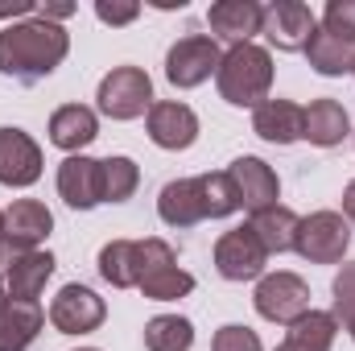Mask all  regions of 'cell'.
Instances as JSON below:
<instances>
[{
    "label": "cell",
    "instance_id": "8fae6325",
    "mask_svg": "<svg viewBox=\"0 0 355 351\" xmlns=\"http://www.w3.org/2000/svg\"><path fill=\"white\" fill-rule=\"evenodd\" d=\"M58 194H62V203L75 207V211L99 207V203H103V162L83 157V153L67 157V162L58 166Z\"/></svg>",
    "mask_w": 355,
    "mask_h": 351
},
{
    "label": "cell",
    "instance_id": "e0dca14e",
    "mask_svg": "<svg viewBox=\"0 0 355 351\" xmlns=\"http://www.w3.org/2000/svg\"><path fill=\"white\" fill-rule=\"evenodd\" d=\"M157 215L170 228H194L198 219H207L198 178H174V182H166L162 194H157Z\"/></svg>",
    "mask_w": 355,
    "mask_h": 351
},
{
    "label": "cell",
    "instance_id": "f546056e",
    "mask_svg": "<svg viewBox=\"0 0 355 351\" xmlns=\"http://www.w3.org/2000/svg\"><path fill=\"white\" fill-rule=\"evenodd\" d=\"M211 351H261V335L252 327H240V323H227L215 331Z\"/></svg>",
    "mask_w": 355,
    "mask_h": 351
},
{
    "label": "cell",
    "instance_id": "6da1fadb",
    "mask_svg": "<svg viewBox=\"0 0 355 351\" xmlns=\"http://www.w3.org/2000/svg\"><path fill=\"white\" fill-rule=\"evenodd\" d=\"M67 50H71V33L58 21L33 17V21L4 25L0 29V75L37 83L46 75H54V67L67 58Z\"/></svg>",
    "mask_w": 355,
    "mask_h": 351
},
{
    "label": "cell",
    "instance_id": "30bf717a",
    "mask_svg": "<svg viewBox=\"0 0 355 351\" xmlns=\"http://www.w3.org/2000/svg\"><path fill=\"white\" fill-rule=\"evenodd\" d=\"M314 29H318L314 12H310L306 4H297V0H277V4H268L265 21H261V33L268 37V46H277V50H285V54L306 50V42H310Z\"/></svg>",
    "mask_w": 355,
    "mask_h": 351
},
{
    "label": "cell",
    "instance_id": "d6986e66",
    "mask_svg": "<svg viewBox=\"0 0 355 351\" xmlns=\"http://www.w3.org/2000/svg\"><path fill=\"white\" fill-rule=\"evenodd\" d=\"M42 327H46V314H42L37 302H17V298H8V302L0 306V351H25L37 339Z\"/></svg>",
    "mask_w": 355,
    "mask_h": 351
},
{
    "label": "cell",
    "instance_id": "74e56055",
    "mask_svg": "<svg viewBox=\"0 0 355 351\" xmlns=\"http://www.w3.org/2000/svg\"><path fill=\"white\" fill-rule=\"evenodd\" d=\"M8 302V289H4V277H0V306Z\"/></svg>",
    "mask_w": 355,
    "mask_h": 351
},
{
    "label": "cell",
    "instance_id": "ab89813d",
    "mask_svg": "<svg viewBox=\"0 0 355 351\" xmlns=\"http://www.w3.org/2000/svg\"><path fill=\"white\" fill-rule=\"evenodd\" d=\"M347 331H352V339H355V318H352V323H347Z\"/></svg>",
    "mask_w": 355,
    "mask_h": 351
},
{
    "label": "cell",
    "instance_id": "f1b7e54d",
    "mask_svg": "<svg viewBox=\"0 0 355 351\" xmlns=\"http://www.w3.org/2000/svg\"><path fill=\"white\" fill-rule=\"evenodd\" d=\"M141 186V170L132 157H107L103 162V203H124Z\"/></svg>",
    "mask_w": 355,
    "mask_h": 351
},
{
    "label": "cell",
    "instance_id": "603a6c76",
    "mask_svg": "<svg viewBox=\"0 0 355 351\" xmlns=\"http://www.w3.org/2000/svg\"><path fill=\"white\" fill-rule=\"evenodd\" d=\"M252 132L265 137L272 145H293L302 141V108L289 99H265L252 112Z\"/></svg>",
    "mask_w": 355,
    "mask_h": 351
},
{
    "label": "cell",
    "instance_id": "9c48e42d",
    "mask_svg": "<svg viewBox=\"0 0 355 351\" xmlns=\"http://www.w3.org/2000/svg\"><path fill=\"white\" fill-rule=\"evenodd\" d=\"M103 318H107V306H103V298L95 289H87V285H62L58 298L50 302V323L62 335H87Z\"/></svg>",
    "mask_w": 355,
    "mask_h": 351
},
{
    "label": "cell",
    "instance_id": "d4e9b609",
    "mask_svg": "<svg viewBox=\"0 0 355 351\" xmlns=\"http://www.w3.org/2000/svg\"><path fill=\"white\" fill-rule=\"evenodd\" d=\"M297 215L289 211V207H265V211H257L252 215V232L261 236V244H265V252H289L293 248V236H297Z\"/></svg>",
    "mask_w": 355,
    "mask_h": 351
},
{
    "label": "cell",
    "instance_id": "9a60e30c",
    "mask_svg": "<svg viewBox=\"0 0 355 351\" xmlns=\"http://www.w3.org/2000/svg\"><path fill=\"white\" fill-rule=\"evenodd\" d=\"M149 141L162 145V149H174V153L178 149H190L198 141V116H194V108L174 103V99L153 103L149 108Z\"/></svg>",
    "mask_w": 355,
    "mask_h": 351
},
{
    "label": "cell",
    "instance_id": "d590c367",
    "mask_svg": "<svg viewBox=\"0 0 355 351\" xmlns=\"http://www.w3.org/2000/svg\"><path fill=\"white\" fill-rule=\"evenodd\" d=\"M343 211H347V219L355 223V182H347V190H343Z\"/></svg>",
    "mask_w": 355,
    "mask_h": 351
},
{
    "label": "cell",
    "instance_id": "60d3db41",
    "mask_svg": "<svg viewBox=\"0 0 355 351\" xmlns=\"http://www.w3.org/2000/svg\"><path fill=\"white\" fill-rule=\"evenodd\" d=\"M79 351H95V348H79Z\"/></svg>",
    "mask_w": 355,
    "mask_h": 351
},
{
    "label": "cell",
    "instance_id": "8992f818",
    "mask_svg": "<svg viewBox=\"0 0 355 351\" xmlns=\"http://www.w3.org/2000/svg\"><path fill=\"white\" fill-rule=\"evenodd\" d=\"M252 302H257L261 318L281 323V327H293L297 318L310 314V285L297 273H268V277H261Z\"/></svg>",
    "mask_w": 355,
    "mask_h": 351
},
{
    "label": "cell",
    "instance_id": "ffe728a7",
    "mask_svg": "<svg viewBox=\"0 0 355 351\" xmlns=\"http://www.w3.org/2000/svg\"><path fill=\"white\" fill-rule=\"evenodd\" d=\"M306 58H310V67L318 71V75H327V79H339V75H352L355 71V42L347 37H339V33H331V29H314L310 33V42H306Z\"/></svg>",
    "mask_w": 355,
    "mask_h": 351
},
{
    "label": "cell",
    "instance_id": "2e32d148",
    "mask_svg": "<svg viewBox=\"0 0 355 351\" xmlns=\"http://www.w3.org/2000/svg\"><path fill=\"white\" fill-rule=\"evenodd\" d=\"M50 232H54V215L37 198H17L4 211V240H12L17 248H37Z\"/></svg>",
    "mask_w": 355,
    "mask_h": 351
},
{
    "label": "cell",
    "instance_id": "5bb4252c",
    "mask_svg": "<svg viewBox=\"0 0 355 351\" xmlns=\"http://www.w3.org/2000/svg\"><path fill=\"white\" fill-rule=\"evenodd\" d=\"M207 21H211V33L232 42V46H244L261 33V21H265V8L257 0H215L207 8Z\"/></svg>",
    "mask_w": 355,
    "mask_h": 351
},
{
    "label": "cell",
    "instance_id": "ac0fdd59",
    "mask_svg": "<svg viewBox=\"0 0 355 351\" xmlns=\"http://www.w3.org/2000/svg\"><path fill=\"white\" fill-rule=\"evenodd\" d=\"M50 277H54V257L29 248V252H21L17 261L4 268V289H8V298H17V302H37V293L46 289Z\"/></svg>",
    "mask_w": 355,
    "mask_h": 351
},
{
    "label": "cell",
    "instance_id": "44dd1931",
    "mask_svg": "<svg viewBox=\"0 0 355 351\" xmlns=\"http://www.w3.org/2000/svg\"><path fill=\"white\" fill-rule=\"evenodd\" d=\"M347 128H352V120H347L339 99H314L310 108H302V137L310 145L331 149V145H339L347 137Z\"/></svg>",
    "mask_w": 355,
    "mask_h": 351
},
{
    "label": "cell",
    "instance_id": "3957f363",
    "mask_svg": "<svg viewBox=\"0 0 355 351\" xmlns=\"http://www.w3.org/2000/svg\"><path fill=\"white\" fill-rule=\"evenodd\" d=\"M137 289L153 302H178L194 289V277L178 268V257L166 240H137Z\"/></svg>",
    "mask_w": 355,
    "mask_h": 351
},
{
    "label": "cell",
    "instance_id": "7402d4cb",
    "mask_svg": "<svg viewBox=\"0 0 355 351\" xmlns=\"http://www.w3.org/2000/svg\"><path fill=\"white\" fill-rule=\"evenodd\" d=\"M99 137V120H95V112L83 108V103H67V108H58L54 116H50V141L58 145V149H67L71 157L91 145Z\"/></svg>",
    "mask_w": 355,
    "mask_h": 351
},
{
    "label": "cell",
    "instance_id": "4fadbf2b",
    "mask_svg": "<svg viewBox=\"0 0 355 351\" xmlns=\"http://www.w3.org/2000/svg\"><path fill=\"white\" fill-rule=\"evenodd\" d=\"M227 178L236 182V194H240V207H248L252 215L265 211V207H277V194H281V182L272 174V166L261 162V157H236Z\"/></svg>",
    "mask_w": 355,
    "mask_h": 351
},
{
    "label": "cell",
    "instance_id": "8d00e7d4",
    "mask_svg": "<svg viewBox=\"0 0 355 351\" xmlns=\"http://www.w3.org/2000/svg\"><path fill=\"white\" fill-rule=\"evenodd\" d=\"M153 8H186V0H149Z\"/></svg>",
    "mask_w": 355,
    "mask_h": 351
},
{
    "label": "cell",
    "instance_id": "1f68e13d",
    "mask_svg": "<svg viewBox=\"0 0 355 351\" xmlns=\"http://www.w3.org/2000/svg\"><path fill=\"white\" fill-rule=\"evenodd\" d=\"M322 29L355 42V0H331L327 12H322Z\"/></svg>",
    "mask_w": 355,
    "mask_h": 351
},
{
    "label": "cell",
    "instance_id": "7a4b0ae2",
    "mask_svg": "<svg viewBox=\"0 0 355 351\" xmlns=\"http://www.w3.org/2000/svg\"><path fill=\"white\" fill-rule=\"evenodd\" d=\"M215 83L232 108H261L272 87V54L257 42L232 46L215 71Z\"/></svg>",
    "mask_w": 355,
    "mask_h": 351
},
{
    "label": "cell",
    "instance_id": "4dcf8cb0",
    "mask_svg": "<svg viewBox=\"0 0 355 351\" xmlns=\"http://www.w3.org/2000/svg\"><path fill=\"white\" fill-rule=\"evenodd\" d=\"M335 323H352L355 318V264H343L339 277H335Z\"/></svg>",
    "mask_w": 355,
    "mask_h": 351
},
{
    "label": "cell",
    "instance_id": "83f0119b",
    "mask_svg": "<svg viewBox=\"0 0 355 351\" xmlns=\"http://www.w3.org/2000/svg\"><path fill=\"white\" fill-rule=\"evenodd\" d=\"M198 186H202V211H207V219H223V215L240 211L236 182L227 174H198Z\"/></svg>",
    "mask_w": 355,
    "mask_h": 351
},
{
    "label": "cell",
    "instance_id": "5b68a950",
    "mask_svg": "<svg viewBox=\"0 0 355 351\" xmlns=\"http://www.w3.org/2000/svg\"><path fill=\"white\" fill-rule=\"evenodd\" d=\"M99 112L112 120H137L153 108V83L141 67H116L99 83Z\"/></svg>",
    "mask_w": 355,
    "mask_h": 351
},
{
    "label": "cell",
    "instance_id": "cb8c5ba5",
    "mask_svg": "<svg viewBox=\"0 0 355 351\" xmlns=\"http://www.w3.org/2000/svg\"><path fill=\"white\" fill-rule=\"evenodd\" d=\"M335 331H339L335 314L310 310L306 318H297V323L285 331V339L277 343V351H331V343H335Z\"/></svg>",
    "mask_w": 355,
    "mask_h": 351
},
{
    "label": "cell",
    "instance_id": "277c9868",
    "mask_svg": "<svg viewBox=\"0 0 355 351\" xmlns=\"http://www.w3.org/2000/svg\"><path fill=\"white\" fill-rule=\"evenodd\" d=\"M352 248V228L339 211H314L297 223L293 252L306 257L310 264H339Z\"/></svg>",
    "mask_w": 355,
    "mask_h": 351
},
{
    "label": "cell",
    "instance_id": "f35d334b",
    "mask_svg": "<svg viewBox=\"0 0 355 351\" xmlns=\"http://www.w3.org/2000/svg\"><path fill=\"white\" fill-rule=\"evenodd\" d=\"M0 240H4V211H0Z\"/></svg>",
    "mask_w": 355,
    "mask_h": 351
},
{
    "label": "cell",
    "instance_id": "484cf974",
    "mask_svg": "<svg viewBox=\"0 0 355 351\" xmlns=\"http://www.w3.org/2000/svg\"><path fill=\"white\" fill-rule=\"evenodd\" d=\"M99 277L112 289H137V240H112L99 248Z\"/></svg>",
    "mask_w": 355,
    "mask_h": 351
},
{
    "label": "cell",
    "instance_id": "e575fe53",
    "mask_svg": "<svg viewBox=\"0 0 355 351\" xmlns=\"http://www.w3.org/2000/svg\"><path fill=\"white\" fill-rule=\"evenodd\" d=\"M71 12H75V4H46V8H42L46 21H62V17H71Z\"/></svg>",
    "mask_w": 355,
    "mask_h": 351
},
{
    "label": "cell",
    "instance_id": "d6a6232c",
    "mask_svg": "<svg viewBox=\"0 0 355 351\" xmlns=\"http://www.w3.org/2000/svg\"><path fill=\"white\" fill-rule=\"evenodd\" d=\"M95 17H99L103 25H128V21L141 17V4H132V0H124V4H116V0H95Z\"/></svg>",
    "mask_w": 355,
    "mask_h": 351
},
{
    "label": "cell",
    "instance_id": "52a82bcc",
    "mask_svg": "<svg viewBox=\"0 0 355 351\" xmlns=\"http://www.w3.org/2000/svg\"><path fill=\"white\" fill-rule=\"evenodd\" d=\"M223 54H219V42L207 37V33H190V37H178L166 54V79L174 87H198L207 83L215 71H219Z\"/></svg>",
    "mask_w": 355,
    "mask_h": 351
},
{
    "label": "cell",
    "instance_id": "7c38bea8",
    "mask_svg": "<svg viewBox=\"0 0 355 351\" xmlns=\"http://www.w3.org/2000/svg\"><path fill=\"white\" fill-rule=\"evenodd\" d=\"M42 178V149L25 128H0V182L33 186Z\"/></svg>",
    "mask_w": 355,
    "mask_h": 351
},
{
    "label": "cell",
    "instance_id": "4316f807",
    "mask_svg": "<svg viewBox=\"0 0 355 351\" xmlns=\"http://www.w3.org/2000/svg\"><path fill=\"white\" fill-rule=\"evenodd\" d=\"M145 348L149 351H190L194 348V327L182 314H157L145 323Z\"/></svg>",
    "mask_w": 355,
    "mask_h": 351
},
{
    "label": "cell",
    "instance_id": "836d02e7",
    "mask_svg": "<svg viewBox=\"0 0 355 351\" xmlns=\"http://www.w3.org/2000/svg\"><path fill=\"white\" fill-rule=\"evenodd\" d=\"M33 12V0H0V21L4 17H25Z\"/></svg>",
    "mask_w": 355,
    "mask_h": 351
},
{
    "label": "cell",
    "instance_id": "ba28073f",
    "mask_svg": "<svg viewBox=\"0 0 355 351\" xmlns=\"http://www.w3.org/2000/svg\"><path fill=\"white\" fill-rule=\"evenodd\" d=\"M265 264H268V252H265V244H261V236L248 223L219 236V244H215V268H219V277H227V281H252V277L265 273Z\"/></svg>",
    "mask_w": 355,
    "mask_h": 351
}]
</instances>
